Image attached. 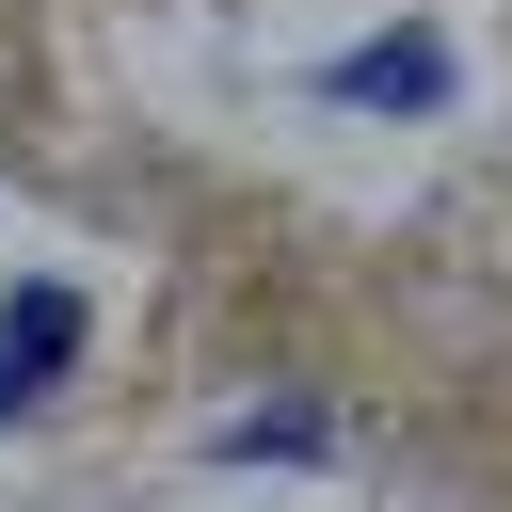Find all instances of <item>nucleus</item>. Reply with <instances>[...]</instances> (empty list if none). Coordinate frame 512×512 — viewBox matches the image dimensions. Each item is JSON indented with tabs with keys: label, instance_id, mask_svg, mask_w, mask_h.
Wrapping results in <instances>:
<instances>
[{
	"label": "nucleus",
	"instance_id": "f257e3e1",
	"mask_svg": "<svg viewBox=\"0 0 512 512\" xmlns=\"http://www.w3.org/2000/svg\"><path fill=\"white\" fill-rule=\"evenodd\" d=\"M64 368H80V288H48V272H32V288L0 304V416H32Z\"/></svg>",
	"mask_w": 512,
	"mask_h": 512
},
{
	"label": "nucleus",
	"instance_id": "f03ea898",
	"mask_svg": "<svg viewBox=\"0 0 512 512\" xmlns=\"http://www.w3.org/2000/svg\"><path fill=\"white\" fill-rule=\"evenodd\" d=\"M320 96H352V112H448V48H432V32H384V48H352Z\"/></svg>",
	"mask_w": 512,
	"mask_h": 512
},
{
	"label": "nucleus",
	"instance_id": "7ed1b4c3",
	"mask_svg": "<svg viewBox=\"0 0 512 512\" xmlns=\"http://www.w3.org/2000/svg\"><path fill=\"white\" fill-rule=\"evenodd\" d=\"M224 464H320V416L272 400V416H224Z\"/></svg>",
	"mask_w": 512,
	"mask_h": 512
}]
</instances>
